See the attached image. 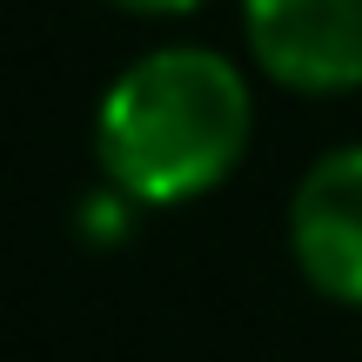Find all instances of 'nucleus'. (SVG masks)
<instances>
[{
	"instance_id": "1",
	"label": "nucleus",
	"mask_w": 362,
	"mask_h": 362,
	"mask_svg": "<svg viewBox=\"0 0 362 362\" xmlns=\"http://www.w3.org/2000/svg\"><path fill=\"white\" fill-rule=\"evenodd\" d=\"M255 134L248 74L215 47H155L107 81L94 107V161L134 208H181L242 168Z\"/></svg>"
},
{
	"instance_id": "2",
	"label": "nucleus",
	"mask_w": 362,
	"mask_h": 362,
	"mask_svg": "<svg viewBox=\"0 0 362 362\" xmlns=\"http://www.w3.org/2000/svg\"><path fill=\"white\" fill-rule=\"evenodd\" d=\"M255 67L296 94L362 88V0H242Z\"/></svg>"
},
{
	"instance_id": "3",
	"label": "nucleus",
	"mask_w": 362,
	"mask_h": 362,
	"mask_svg": "<svg viewBox=\"0 0 362 362\" xmlns=\"http://www.w3.org/2000/svg\"><path fill=\"white\" fill-rule=\"evenodd\" d=\"M288 255L322 302L362 309V141L329 148L288 202Z\"/></svg>"
},
{
	"instance_id": "4",
	"label": "nucleus",
	"mask_w": 362,
	"mask_h": 362,
	"mask_svg": "<svg viewBox=\"0 0 362 362\" xmlns=\"http://www.w3.org/2000/svg\"><path fill=\"white\" fill-rule=\"evenodd\" d=\"M107 7H121V13H148V21H175V13H194V7H208V0H107Z\"/></svg>"
}]
</instances>
